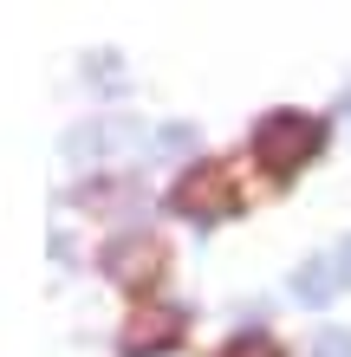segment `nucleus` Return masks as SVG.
I'll return each mask as SVG.
<instances>
[{"label": "nucleus", "instance_id": "f257e3e1", "mask_svg": "<svg viewBox=\"0 0 351 357\" xmlns=\"http://www.w3.org/2000/svg\"><path fill=\"white\" fill-rule=\"evenodd\" d=\"M254 150H260V162L274 176H293L299 162H313V150H319V123L299 117V111H274V117H260Z\"/></svg>", "mask_w": 351, "mask_h": 357}, {"label": "nucleus", "instance_id": "f03ea898", "mask_svg": "<svg viewBox=\"0 0 351 357\" xmlns=\"http://www.w3.org/2000/svg\"><path fill=\"white\" fill-rule=\"evenodd\" d=\"M176 208L182 215H195V221H221L234 208V182H228V169L221 162H202V169H189L176 182Z\"/></svg>", "mask_w": 351, "mask_h": 357}, {"label": "nucleus", "instance_id": "7ed1b4c3", "mask_svg": "<svg viewBox=\"0 0 351 357\" xmlns=\"http://www.w3.org/2000/svg\"><path fill=\"white\" fill-rule=\"evenodd\" d=\"M182 338V312L176 305H137V319L124 325V357H156Z\"/></svg>", "mask_w": 351, "mask_h": 357}, {"label": "nucleus", "instance_id": "20e7f679", "mask_svg": "<svg viewBox=\"0 0 351 357\" xmlns=\"http://www.w3.org/2000/svg\"><path fill=\"white\" fill-rule=\"evenodd\" d=\"M105 266H111V280L117 286H150L156 273H163V254H156V241L150 234H124V241H111V254H105Z\"/></svg>", "mask_w": 351, "mask_h": 357}, {"label": "nucleus", "instance_id": "39448f33", "mask_svg": "<svg viewBox=\"0 0 351 357\" xmlns=\"http://www.w3.org/2000/svg\"><path fill=\"white\" fill-rule=\"evenodd\" d=\"M345 286V273H338V254H313L299 273H293V299L299 305H325L332 292Z\"/></svg>", "mask_w": 351, "mask_h": 357}, {"label": "nucleus", "instance_id": "423d86ee", "mask_svg": "<svg viewBox=\"0 0 351 357\" xmlns=\"http://www.w3.org/2000/svg\"><path fill=\"white\" fill-rule=\"evenodd\" d=\"M117 143H137V123L130 117H105V123L72 130L66 137V156H98V150H117Z\"/></svg>", "mask_w": 351, "mask_h": 357}, {"label": "nucleus", "instance_id": "0eeeda50", "mask_svg": "<svg viewBox=\"0 0 351 357\" xmlns=\"http://www.w3.org/2000/svg\"><path fill=\"white\" fill-rule=\"evenodd\" d=\"M195 143V123H163L156 130V156H182Z\"/></svg>", "mask_w": 351, "mask_h": 357}, {"label": "nucleus", "instance_id": "6e6552de", "mask_svg": "<svg viewBox=\"0 0 351 357\" xmlns=\"http://www.w3.org/2000/svg\"><path fill=\"white\" fill-rule=\"evenodd\" d=\"M221 357H286V351H280L274 338H234V344L221 351Z\"/></svg>", "mask_w": 351, "mask_h": 357}, {"label": "nucleus", "instance_id": "1a4fd4ad", "mask_svg": "<svg viewBox=\"0 0 351 357\" xmlns=\"http://www.w3.org/2000/svg\"><path fill=\"white\" fill-rule=\"evenodd\" d=\"M313 357H351V331H319V338H313Z\"/></svg>", "mask_w": 351, "mask_h": 357}, {"label": "nucleus", "instance_id": "9d476101", "mask_svg": "<svg viewBox=\"0 0 351 357\" xmlns=\"http://www.w3.org/2000/svg\"><path fill=\"white\" fill-rule=\"evenodd\" d=\"M338 273H345V286H351V241L338 247Z\"/></svg>", "mask_w": 351, "mask_h": 357}, {"label": "nucleus", "instance_id": "9b49d317", "mask_svg": "<svg viewBox=\"0 0 351 357\" xmlns=\"http://www.w3.org/2000/svg\"><path fill=\"white\" fill-rule=\"evenodd\" d=\"M345 111H351V98H345Z\"/></svg>", "mask_w": 351, "mask_h": 357}]
</instances>
